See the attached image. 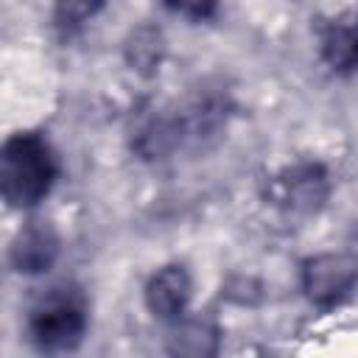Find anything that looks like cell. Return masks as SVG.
<instances>
[{"instance_id":"1","label":"cell","mask_w":358,"mask_h":358,"mask_svg":"<svg viewBox=\"0 0 358 358\" xmlns=\"http://www.w3.org/2000/svg\"><path fill=\"white\" fill-rule=\"evenodd\" d=\"M229 115H232V98L227 90L221 87L196 90L182 103L148 115L137 126L131 137V148L145 162L171 159L173 154L187 148H204L227 129Z\"/></svg>"},{"instance_id":"2","label":"cell","mask_w":358,"mask_h":358,"mask_svg":"<svg viewBox=\"0 0 358 358\" xmlns=\"http://www.w3.org/2000/svg\"><path fill=\"white\" fill-rule=\"evenodd\" d=\"M59 179V159L39 131H14L0 151V190L8 207H36Z\"/></svg>"},{"instance_id":"3","label":"cell","mask_w":358,"mask_h":358,"mask_svg":"<svg viewBox=\"0 0 358 358\" xmlns=\"http://www.w3.org/2000/svg\"><path fill=\"white\" fill-rule=\"evenodd\" d=\"M90 324V302L76 282L53 285L28 313V336L39 352L62 355L78 350Z\"/></svg>"},{"instance_id":"4","label":"cell","mask_w":358,"mask_h":358,"mask_svg":"<svg viewBox=\"0 0 358 358\" xmlns=\"http://www.w3.org/2000/svg\"><path fill=\"white\" fill-rule=\"evenodd\" d=\"M330 193L327 171L319 162L288 165L266 182V201L285 215H313Z\"/></svg>"},{"instance_id":"5","label":"cell","mask_w":358,"mask_h":358,"mask_svg":"<svg viewBox=\"0 0 358 358\" xmlns=\"http://www.w3.org/2000/svg\"><path fill=\"white\" fill-rule=\"evenodd\" d=\"M358 285V263L347 255H316L302 266V288L319 310L338 308Z\"/></svg>"},{"instance_id":"6","label":"cell","mask_w":358,"mask_h":358,"mask_svg":"<svg viewBox=\"0 0 358 358\" xmlns=\"http://www.w3.org/2000/svg\"><path fill=\"white\" fill-rule=\"evenodd\" d=\"M190 294H193V282H190L187 268L182 263H168L148 277L145 308L162 322H176L185 316Z\"/></svg>"},{"instance_id":"7","label":"cell","mask_w":358,"mask_h":358,"mask_svg":"<svg viewBox=\"0 0 358 358\" xmlns=\"http://www.w3.org/2000/svg\"><path fill=\"white\" fill-rule=\"evenodd\" d=\"M319 50L330 70L358 73V14L330 20L319 28Z\"/></svg>"},{"instance_id":"8","label":"cell","mask_w":358,"mask_h":358,"mask_svg":"<svg viewBox=\"0 0 358 358\" xmlns=\"http://www.w3.org/2000/svg\"><path fill=\"white\" fill-rule=\"evenodd\" d=\"M59 255V238L45 224L25 227L11 243V266L20 274H42L53 266Z\"/></svg>"},{"instance_id":"9","label":"cell","mask_w":358,"mask_h":358,"mask_svg":"<svg viewBox=\"0 0 358 358\" xmlns=\"http://www.w3.org/2000/svg\"><path fill=\"white\" fill-rule=\"evenodd\" d=\"M171 338V352H182V355H210L215 352V341H218V333L215 327H210L207 322H199V319H176L173 322V333L168 336Z\"/></svg>"},{"instance_id":"10","label":"cell","mask_w":358,"mask_h":358,"mask_svg":"<svg viewBox=\"0 0 358 358\" xmlns=\"http://www.w3.org/2000/svg\"><path fill=\"white\" fill-rule=\"evenodd\" d=\"M103 6H106V0H53V25L62 36H73Z\"/></svg>"},{"instance_id":"11","label":"cell","mask_w":358,"mask_h":358,"mask_svg":"<svg viewBox=\"0 0 358 358\" xmlns=\"http://www.w3.org/2000/svg\"><path fill=\"white\" fill-rule=\"evenodd\" d=\"M162 56V36L154 28H140L131 39H129V62L131 67H137L140 73H148L159 64Z\"/></svg>"},{"instance_id":"12","label":"cell","mask_w":358,"mask_h":358,"mask_svg":"<svg viewBox=\"0 0 358 358\" xmlns=\"http://www.w3.org/2000/svg\"><path fill=\"white\" fill-rule=\"evenodd\" d=\"M173 14H182L187 20H210L218 8V0H162Z\"/></svg>"},{"instance_id":"13","label":"cell","mask_w":358,"mask_h":358,"mask_svg":"<svg viewBox=\"0 0 358 358\" xmlns=\"http://www.w3.org/2000/svg\"><path fill=\"white\" fill-rule=\"evenodd\" d=\"M350 257L358 263V227L352 229V238H350Z\"/></svg>"}]
</instances>
